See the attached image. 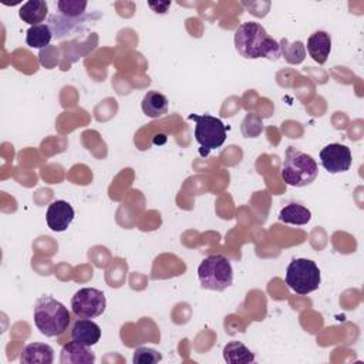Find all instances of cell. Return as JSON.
<instances>
[{
  "mask_svg": "<svg viewBox=\"0 0 364 364\" xmlns=\"http://www.w3.org/2000/svg\"><path fill=\"white\" fill-rule=\"evenodd\" d=\"M198 279L202 289L223 291L233 283V267L223 255H210L205 257L198 267Z\"/></svg>",
  "mask_w": 364,
  "mask_h": 364,
  "instance_id": "cell-4",
  "label": "cell"
},
{
  "mask_svg": "<svg viewBox=\"0 0 364 364\" xmlns=\"http://www.w3.org/2000/svg\"><path fill=\"white\" fill-rule=\"evenodd\" d=\"M307 48L310 57L320 65H323L331 51V37L328 33L317 30L307 38Z\"/></svg>",
  "mask_w": 364,
  "mask_h": 364,
  "instance_id": "cell-12",
  "label": "cell"
},
{
  "mask_svg": "<svg viewBox=\"0 0 364 364\" xmlns=\"http://www.w3.org/2000/svg\"><path fill=\"white\" fill-rule=\"evenodd\" d=\"M105 294L94 287H82L71 297V310L81 318H95L105 311Z\"/></svg>",
  "mask_w": 364,
  "mask_h": 364,
  "instance_id": "cell-7",
  "label": "cell"
},
{
  "mask_svg": "<svg viewBox=\"0 0 364 364\" xmlns=\"http://www.w3.org/2000/svg\"><path fill=\"white\" fill-rule=\"evenodd\" d=\"M162 360L159 351L149 347H138L134 350L132 363L134 364H155Z\"/></svg>",
  "mask_w": 364,
  "mask_h": 364,
  "instance_id": "cell-22",
  "label": "cell"
},
{
  "mask_svg": "<svg viewBox=\"0 0 364 364\" xmlns=\"http://www.w3.org/2000/svg\"><path fill=\"white\" fill-rule=\"evenodd\" d=\"M280 44V54L289 64H300L306 57V48L301 41L289 43L287 38H282Z\"/></svg>",
  "mask_w": 364,
  "mask_h": 364,
  "instance_id": "cell-20",
  "label": "cell"
},
{
  "mask_svg": "<svg viewBox=\"0 0 364 364\" xmlns=\"http://www.w3.org/2000/svg\"><path fill=\"white\" fill-rule=\"evenodd\" d=\"M222 353L223 360L229 364H249L255 361V354L240 341H229Z\"/></svg>",
  "mask_w": 364,
  "mask_h": 364,
  "instance_id": "cell-17",
  "label": "cell"
},
{
  "mask_svg": "<svg viewBox=\"0 0 364 364\" xmlns=\"http://www.w3.org/2000/svg\"><path fill=\"white\" fill-rule=\"evenodd\" d=\"M191 121H195V139L200 145V155H208L212 149L220 148L226 141V125L216 117L209 114H189Z\"/></svg>",
  "mask_w": 364,
  "mask_h": 364,
  "instance_id": "cell-6",
  "label": "cell"
},
{
  "mask_svg": "<svg viewBox=\"0 0 364 364\" xmlns=\"http://www.w3.org/2000/svg\"><path fill=\"white\" fill-rule=\"evenodd\" d=\"M54 34L48 24L41 23L37 26H30L26 33V43L31 48H44L50 44Z\"/></svg>",
  "mask_w": 364,
  "mask_h": 364,
  "instance_id": "cell-19",
  "label": "cell"
},
{
  "mask_svg": "<svg viewBox=\"0 0 364 364\" xmlns=\"http://www.w3.org/2000/svg\"><path fill=\"white\" fill-rule=\"evenodd\" d=\"M318 175V165L313 156L289 146L286 149L284 162L282 166V179L296 188H303L310 185Z\"/></svg>",
  "mask_w": 364,
  "mask_h": 364,
  "instance_id": "cell-3",
  "label": "cell"
},
{
  "mask_svg": "<svg viewBox=\"0 0 364 364\" xmlns=\"http://www.w3.org/2000/svg\"><path fill=\"white\" fill-rule=\"evenodd\" d=\"M47 14L48 6L44 0H28L18 10V17L30 26L41 24L46 20Z\"/></svg>",
  "mask_w": 364,
  "mask_h": 364,
  "instance_id": "cell-16",
  "label": "cell"
},
{
  "mask_svg": "<svg viewBox=\"0 0 364 364\" xmlns=\"http://www.w3.org/2000/svg\"><path fill=\"white\" fill-rule=\"evenodd\" d=\"M61 364H92L95 363V354L88 346L81 344L75 340L65 343L60 354Z\"/></svg>",
  "mask_w": 364,
  "mask_h": 364,
  "instance_id": "cell-10",
  "label": "cell"
},
{
  "mask_svg": "<svg viewBox=\"0 0 364 364\" xmlns=\"http://www.w3.org/2000/svg\"><path fill=\"white\" fill-rule=\"evenodd\" d=\"M88 20H92V14H85L77 20L65 18L61 14H53L48 17V26L51 27L55 38H63L71 33L78 31Z\"/></svg>",
  "mask_w": 364,
  "mask_h": 364,
  "instance_id": "cell-13",
  "label": "cell"
},
{
  "mask_svg": "<svg viewBox=\"0 0 364 364\" xmlns=\"http://www.w3.org/2000/svg\"><path fill=\"white\" fill-rule=\"evenodd\" d=\"M311 219V212L300 203H289L279 212V220L290 225H306Z\"/></svg>",
  "mask_w": 364,
  "mask_h": 364,
  "instance_id": "cell-18",
  "label": "cell"
},
{
  "mask_svg": "<svg viewBox=\"0 0 364 364\" xmlns=\"http://www.w3.org/2000/svg\"><path fill=\"white\" fill-rule=\"evenodd\" d=\"M320 161L323 168L330 173H340L350 169L353 156L347 145L328 144L320 151Z\"/></svg>",
  "mask_w": 364,
  "mask_h": 364,
  "instance_id": "cell-8",
  "label": "cell"
},
{
  "mask_svg": "<svg viewBox=\"0 0 364 364\" xmlns=\"http://www.w3.org/2000/svg\"><path fill=\"white\" fill-rule=\"evenodd\" d=\"M74 216H75L74 208L67 200L57 199L48 205L47 213H46V222L53 232H64L68 229V226L74 220Z\"/></svg>",
  "mask_w": 364,
  "mask_h": 364,
  "instance_id": "cell-9",
  "label": "cell"
},
{
  "mask_svg": "<svg viewBox=\"0 0 364 364\" xmlns=\"http://www.w3.org/2000/svg\"><path fill=\"white\" fill-rule=\"evenodd\" d=\"M71 338L88 347L95 346L101 338L100 326L91 318L78 317L71 327Z\"/></svg>",
  "mask_w": 364,
  "mask_h": 364,
  "instance_id": "cell-11",
  "label": "cell"
},
{
  "mask_svg": "<svg viewBox=\"0 0 364 364\" xmlns=\"http://www.w3.org/2000/svg\"><path fill=\"white\" fill-rule=\"evenodd\" d=\"M87 4L88 3L85 0H60L57 1V9L58 14H61L63 17L77 20L85 16Z\"/></svg>",
  "mask_w": 364,
  "mask_h": 364,
  "instance_id": "cell-21",
  "label": "cell"
},
{
  "mask_svg": "<svg viewBox=\"0 0 364 364\" xmlns=\"http://www.w3.org/2000/svg\"><path fill=\"white\" fill-rule=\"evenodd\" d=\"M33 318L38 331L46 337H58L71 323L68 309L53 296H40L33 307Z\"/></svg>",
  "mask_w": 364,
  "mask_h": 364,
  "instance_id": "cell-2",
  "label": "cell"
},
{
  "mask_svg": "<svg viewBox=\"0 0 364 364\" xmlns=\"http://www.w3.org/2000/svg\"><path fill=\"white\" fill-rule=\"evenodd\" d=\"M20 361L24 364H51L54 361V350L46 343H30L23 348Z\"/></svg>",
  "mask_w": 364,
  "mask_h": 364,
  "instance_id": "cell-14",
  "label": "cell"
},
{
  "mask_svg": "<svg viewBox=\"0 0 364 364\" xmlns=\"http://www.w3.org/2000/svg\"><path fill=\"white\" fill-rule=\"evenodd\" d=\"M168 105L169 101L166 98V95H164L162 92L152 90L148 91L141 102V108L142 112L149 117V118H159L164 117L165 114H168Z\"/></svg>",
  "mask_w": 364,
  "mask_h": 364,
  "instance_id": "cell-15",
  "label": "cell"
},
{
  "mask_svg": "<svg viewBox=\"0 0 364 364\" xmlns=\"http://www.w3.org/2000/svg\"><path fill=\"white\" fill-rule=\"evenodd\" d=\"M286 284L296 294L306 296L318 289L321 274L318 266L310 259H293L286 269Z\"/></svg>",
  "mask_w": 364,
  "mask_h": 364,
  "instance_id": "cell-5",
  "label": "cell"
},
{
  "mask_svg": "<svg viewBox=\"0 0 364 364\" xmlns=\"http://www.w3.org/2000/svg\"><path fill=\"white\" fill-rule=\"evenodd\" d=\"M236 51L250 60L267 58L276 61L280 54V44L267 34L266 28L256 21L242 23L235 31Z\"/></svg>",
  "mask_w": 364,
  "mask_h": 364,
  "instance_id": "cell-1",
  "label": "cell"
}]
</instances>
